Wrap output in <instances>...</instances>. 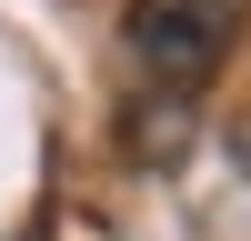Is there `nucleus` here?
I'll return each mask as SVG.
<instances>
[{
  "mask_svg": "<svg viewBox=\"0 0 251 241\" xmlns=\"http://www.w3.org/2000/svg\"><path fill=\"white\" fill-rule=\"evenodd\" d=\"M231 30H241V0H131L121 10V40L161 91H201L231 60Z\"/></svg>",
  "mask_w": 251,
  "mask_h": 241,
  "instance_id": "f257e3e1",
  "label": "nucleus"
}]
</instances>
